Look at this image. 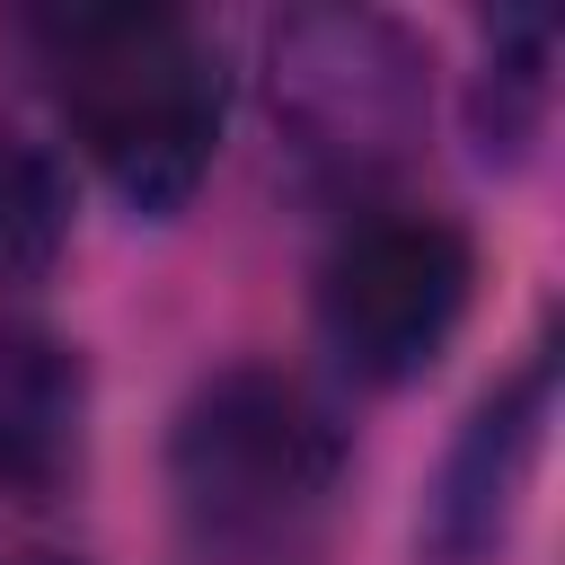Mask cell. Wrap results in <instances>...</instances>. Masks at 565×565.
Wrapping results in <instances>:
<instances>
[{"label":"cell","instance_id":"cell-1","mask_svg":"<svg viewBox=\"0 0 565 565\" xmlns=\"http://www.w3.org/2000/svg\"><path fill=\"white\" fill-rule=\"evenodd\" d=\"M79 150L132 221H177L221 150V62L177 9H88L53 26Z\"/></svg>","mask_w":565,"mask_h":565},{"label":"cell","instance_id":"cell-2","mask_svg":"<svg viewBox=\"0 0 565 565\" xmlns=\"http://www.w3.org/2000/svg\"><path fill=\"white\" fill-rule=\"evenodd\" d=\"M353 441L335 424V406L274 371V362H230L212 371L168 433V486L177 512L203 547L221 556H274L291 547L344 486Z\"/></svg>","mask_w":565,"mask_h":565},{"label":"cell","instance_id":"cell-3","mask_svg":"<svg viewBox=\"0 0 565 565\" xmlns=\"http://www.w3.org/2000/svg\"><path fill=\"white\" fill-rule=\"evenodd\" d=\"M477 291V247L441 212H371L335 238L318 274V335L362 388L424 380Z\"/></svg>","mask_w":565,"mask_h":565},{"label":"cell","instance_id":"cell-4","mask_svg":"<svg viewBox=\"0 0 565 565\" xmlns=\"http://www.w3.org/2000/svg\"><path fill=\"white\" fill-rule=\"evenodd\" d=\"M274 115L318 177H380L406 159L424 115V62L406 26L371 9H291L274 18Z\"/></svg>","mask_w":565,"mask_h":565},{"label":"cell","instance_id":"cell-5","mask_svg":"<svg viewBox=\"0 0 565 565\" xmlns=\"http://www.w3.org/2000/svg\"><path fill=\"white\" fill-rule=\"evenodd\" d=\"M547 415H556V353H530L468 406V424L450 433V450L424 486L415 565H494L503 556L530 468H539V441H547Z\"/></svg>","mask_w":565,"mask_h":565},{"label":"cell","instance_id":"cell-6","mask_svg":"<svg viewBox=\"0 0 565 565\" xmlns=\"http://www.w3.org/2000/svg\"><path fill=\"white\" fill-rule=\"evenodd\" d=\"M88 441V371L44 327H0V494L35 503L79 468Z\"/></svg>","mask_w":565,"mask_h":565},{"label":"cell","instance_id":"cell-7","mask_svg":"<svg viewBox=\"0 0 565 565\" xmlns=\"http://www.w3.org/2000/svg\"><path fill=\"white\" fill-rule=\"evenodd\" d=\"M547 106H556V18L547 9H503L486 26V62H477V88H468V132L486 159H530V141L547 132Z\"/></svg>","mask_w":565,"mask_h":565},{"label":"cell","instance_id":"cell-8","mask_svg":"<svg viewBox=\"0 0 565 565\" xmlns=\"http://www.w3.org/2000/svg\"><path fill=\"white\" fill-rule=\"evenodd\" d=\"M71 247V185L53 150L0 132V282H44Z\"/></svg>","mask_w":565,"mask_h":565},{"label":"cell","instance_id":"cell-9","mask_svg":"<svg viewBox=\"0 0 565 565\" xmlns=\"http://www.w3.org/2000/svg\"><path fill=\"white\" fill-rule=\"evenodd\" d=\"M0 565H79V556H62V547H18V556H0Z\"/></svg>","mask_w":565,"mask_h":565}]
</instances>
